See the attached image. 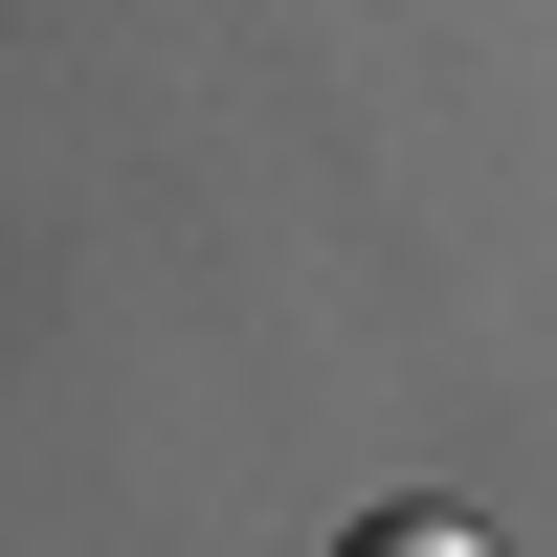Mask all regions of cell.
Here are the masks:
<instances>
[{"mask_svg": "<svg viewBox=\"0 0 557 557\" xmlns=\"http://www.w3.org/2000/svg\"><path fill=\"white\" fill-rule=\"evenodd\" d=\"M335 557H491V535H469V513H357Z\"/></svg>", "mask_w": 557, "mask_h": 557, "instance_id": "1", "label": "cell"}]
</instances>
